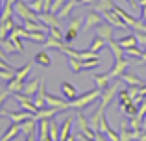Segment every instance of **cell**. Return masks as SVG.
<instances>
[{"instance_id":"obj_1","label":"cell","mask_w":146,"mask_h":141,"mask_svg":"<svg viewBox=\"0 0 146 141\" xmlns=\"http://www.w3.org/2000/svg\"><path fill=\"white\" fill-rule=\"evenodd\" d=\"M100 95H102V89H91L87 91V93L80 95V97L72 98V100H68V108H74V110H85L89 104H93L94 100H98Z\"/></svg>"},{"instance_id":"obj_2","label":"cell","mask_w":146,"mask_h":141,"mask_svg":"<svg viewBox=\"0 0 146 141\" xmlns=\"http://www.w3.org/2000/svg\"><path fill=\"white\" fill-rule=\"evenodd\" d=\"M13 11H15V15H19V17L22 19V21H39V13H35V11H33L28 4H24L22 0H17V2H15Z\"/></svg>"},{"instance_id":"obj_3","label":"cell","mask_w":146,"mask_h":141,"mask_svg":"<svg viewBox=\"0 0 146 141\" xmlns=\"http://www.w3.org/2000/svg\"><path fill=\"white\" fill-rule=\"evenodd\" d=\"M118 87H120V84L117 82V78H115V82L111 80V84L106 87V89H102V95H100V106H102L104 110L107 108V106L111 104V100H113L115 93L118 91Z\"/></svg>"},{"instance_id":"obj_4","label":"cell","mask_w":146,"mask_h":141,"mask_svg":"<svg viewBox=\"0 0 146 141\" xmlns=\"http://www.w3.org/2000/svg\"><path fill=\"white\" fill-rule=\"evenodd\" d=\"M82 22H83V17H76L68 22V30H67V33H65V39H63L67 45H70L72 41H76L80 30H82Z\"/></svg>"},{"instance_id":"obj_5","label":"cell","mask_w":146,"mask_h":141,"mask_svg":"<svg viewBox=\"0 0 146 141\" xmlns=\"http://www.w3.org/2000/svg\"><path fill=\"white\" fill-rule=\"evenodd\" d=\"M102 17L104 21H107L109 24H113L115 28H122V30H128V24L120 19V15L117 13L115 9H107V11H102Z\"/></svg>"},{"instance_id":"obj_6","label":"cell","mask_w":146,"mask_h":141,"mask_svg":"<svg viewBox=\"0 0 146 141\" xmlns=\"http://www.w3.org/2000/svg\"><path fill=\"white\" fill-rule=\"evenodd\" d=\"M102 21H104L102 13H96L94 9H91L89 13L85 15V19H83V22H85V24L82 26V30H83V32H89L91 28H96V26H98Z\"/></svg>"},{"instance_id":"obj_7","label":"cell","mask_w":146,"mask_h":141,"mask_svg":"<svg viewBox=\"0 0 146 141\" xmlns=\"http://www.w3.org/2000/svg\"><path fill=\"white\" fill-rule=\"evenodd\" d=\"M96 35H100L106 43H109V41H113V33H115V26L109 24L107 21H102L100 24L96 26Z\"/></svg>"},{"instance_id":"obj_8","label":"cell","mask_w":146,"mask_h":141,"mask_svg":"<svg viewBox=\"0 0 146 141\" xmlns=\"http://www.w3.org/2000/svg\"><path fill=\"white\" fill-rule=\"evenodd\" d=\"M128 67H129V59H126V58L115 59L113 67H111V71H109V76H111V78H120V76L126 72Z\"/></svg>"},{"instance_id":"obj_9","label":"cell","mask_w":146,"mask_h":141,"mask_svg":"<svg viewBox=\"0 0 146 141\" xmlns=\"http://www.w3.org/2000/svg\"><path fill=\"white\" fill-rule=\"evenodd\" d=\"M44 100H46V106H50V108H57V110H67L68 108V100L67 98H59L56 97V95H50L44 91Z\"/></svg>"},{"instance_id":"obj_10","label":"cell","mask_w":146,"mask_h":141,"mask_svg":"<svg viewBox=\"0 0 146 141\" xmlns=\"http://www.w3.org/2000/svg\"><path fill=\"white\" fill-rule=\"evenodd\" d=\"M13 97H15V100L19 102V106H21L22 110H26V112H30V113H35L37 112V108H35V104H33L32 97H26L24 93H15Z\"/></svg>"},{"instance_id":"obj_11","label":"cell","mask_w":146,"mask_h":141,"mask_svg":"<svg viewBox=\"0 0 146 141\" xmlns=\"http://www.w3.org/2000/svg\"><path fill=\"white\" fill-rule=\"evenodd\" d=\"M141 136V130H133L131 126L128 128V123H122L120 126V141H137Z\"/></svg>"},{"instance_id":"obj_12","label":"cell","mask_w":146,"mask_h":141,"mask_svg":"<svg viewBox=\"0 0 146 141\" xmlns=\"http://www.w3.org/2000/svg\"><path fill=\"white\" fill-rule=\"evenodd\" d=\"M4 117L11 119V123H22L26 119H32L33 113L26 112V110H22V112H7V110H4Z\"/></svg>"},{"instance_id":"obj_13","label":"cell","mask_w":146,"mask_h":141,"mask_svg":"<svg viewBox=\"0 0 146 141\" xmlns=\"http://www.w3.org/2000/svg\"><path fill=\"white\" fill-rule=\"evenodd\" d=\"M76 6H80V2H78V0H65V4H63V6H61L59 9L56 11L57 19H59V21H61V19L68 17V15H70V11L74 9Z\"/></svg>"},{"instance_id":"obj_14","label":"cell","mask_w":146,"mask_h":141,"mask_svg":"<svg viewBox=\"0 0 146 141\" xmlns=\"http://www.w3.org/2000/svg\"><path fill=\"white\" fill-rule=\"evenodd\" d=\"M57 113H61V110L50 108V106H48L46 110H44V108H43V110H37V112L33 113V119H35V121H41V119H52V117H56Z\"/></svg>"},{"instance_id":"obj_15","label":"cell","mask_w":146,"mask_h":141,"mask_svg":"<svg viewBox=\"0 0 146 141\" xmlns=\"http://www.w3.org/2000/svg\"><path fill=\"white\" fill-rule=\"evenodd\" d=\"M39 86H41V80L39 78H33V80H30V82H26V80H24L22 93H24L26 97H33V95L37 93V89H39Z\"/></svg>"},{"instance_id":"obj_16","label":"cell","mask_w":146,"mask_h":141,"mask_svg":"<svg viewBox=\"0 0 146 141\" xmlns=\"http://www.w3.org/2000/svg\"><path fill=\"white\" fill-rule=\"evenodd\" d=\"M39 21L46 26H59V19H57V15L52 13V11H41Z\"/></svg>"},{"instance_id":"obj_17","label":"cell","mask_w":146,"mask_h":141,"mask_svg":"<svg viewBox=\"0 0 146 141\" xmlns=\"http://www.w3.org/2000/svg\"><path fill=\"white\" fill-rule=\"evenodd\" d=\"M15 26H17V24H15L13 17L6 19V21H0V39H7L9 33H11V30H13Z\"/></svg>"},{"instance_id":"obj_18","label":"cell","mask_w":146,"mask_h":141,"mask_svg":"<svg viewBox=\"0 0 146 141\" xmlns=\"http://www.w3.org/2000/svg\"><path fill=\"white\" fill-rule=\"evenodd\" d=\"M21 123H11V126L6 130V134L0 138V141H11V139H15L19 134H21Z\"/></svg>"},{"instance_id":"obj_19","label":"cell","mask_w":146,"mask_h":141,"mask_svg":"<svg viewBox=\"0 0 146 141\" xmlns=\"http://www.w3.org/2000/svg\"><path fill=\"white\" fill-rule=\"evenodd\" d=\"M61 93H63V97L67 100H72V98L78 97V91H76V87L70 82H61Z\"/></svg>"},{"instance_id":"obj_20","label":"cell","mask_w":146,"mask_h":141,"mask_svg":"<svg viewBox=\"0 0 146 141\" xmlns=\"http://www.w3.org/2000/svg\"><path fill=\"white\" fill-rule=\"evenodd\" d=\"M74 126V119L72 117H67L65 119V123L61 124V128H59V141H65L70 136V128Z\"/></svg>"},{"instance_id":"obj_21","label":"cell","mask_w":146,"mask_h":141,"mask_svg":"<svg viewBox=\"0 0 146 141\" xmlns=\"http://www.w3.org/2000/svg\"><path fill=\"white\" fill-rule=\"evenodd\" d=\"M33 61H35L37 65H41V67H50V65H52V58H50V54L46 50L37 52L35 58H33Z\"/></svg>"},{"instance_id":"obj_22","label":"cell","mask_w":146,"mask_h":141,"mask_svg":"<svg viewBox=\"0 0 146 141\" xmlns=\"http://www.w3.org/2000/svg\"><path fill=\"white\" fill-rule=\"evenodd\" d=\"M117 43L126 50V48H129V47H137V45H139V39H137V33H129V35H126V37H122V39H118Z\"/></svg>"},{"instance_id":"obj_23","label":"cell","mask_w":146,"mask_h":141,"mask_svg":"<svg viewBox=\"0 0 146 141\" xmlns=\"http://www.w3.org/2000/svg\"><path fill=\"white\" fill-rule=\"evenodd\" d=\"M22 86H24V80H19V78H11L9 82H7V87L6 89L9 91L11 95H15V93H22Z\"/></svg>"},{"instance_id":"obj_24","label":"cell","mask_w":146,"mask_h":141,"mask_svg":"<svg viewBox=\"0 0 146 141\" xmlns=\"http://www.w3.org/2000/svg\"><path fill=\"white\" fill-rule=\"evenodd\" d=\"M93 80L96 82V86L100 87V89H106V87L111 84V80H113V78L109 76V72H104V74H94Z\"/></svg>"},{"instance_id":"obj_25","label":"cell","mask_w":146,"mask_h":141,"mask_svg":"<svg viewBox=\"0 0 146 141\" xmlns=\"http://www.w3.org/2000/svg\"><path fill=\"white\" fill-rule=\"evenodd\" d=\"M102 115H104V108L100 106L96 112L93 113V117L89 119V124H91V128H93L94 132H98V130H100V119H102Z\"/></svg>"},{"instance_id":"obj_26","label":"cell","mask_w":146,"mask_h":141,"mask_svg":"<svg viewBox=\"0 0 146 141\" xmlns=\"http://www.w3.org/2000/svg\"><path fill=\"white\" fill-rule=\"evenodd\" d=\"M120 80H122V82H126V84H128V86H143V80H141L139 78V76H135V74H131V72H124V74H122L120 76Z\"/></svg>"},{"instance_id":"obj_27","label":"cell","mask_w":146,"mask_h":141,"mask_svg":"<svg viewBox=\"0 0 146 141\" xmlns=\"http://www.w3.org/2000/svg\"><path fill=\"white\" fill-rule=\"evenodd\" d=\"M0 47L4 48V52H6L7 56H13V54H19V50H17V47L13 45V41L7 37V39H0Z\"/></svg>"},{"instance_id":"obj_28","label":"cell","mask_w":146,"mask_h":141,"mask_svg":"<svg viewBox=\"0 0 146 141\" xmlns=\"http://www.w3.org/2000/svg\"><path fill=\"white\" fill-rule=\"evenodd\" d=\"M107 45H109L111 52H113V59H120V58H124V48H122L115 39H113V41H109Z\"/></svg>"},{"instance_id":"obj_29","label":"cell","mask_w":146,"mask_h":141,"mask_svg":"<svg viewBox=\"0 0 146 141\" xmlns=\"http://www.w3.org/2000/svg\"><path fill=\"white\" fill-rule=\"evenodd\" d=\"M120 110L126 113L128 117H135L137 115V110H139V104H135L133 100H129V102H126L124 106H120Z\"/></svg>"},{"instance_id":"obj_30","label":"cell","mask_w":146,"mask_h":141,"mask_svg":"<svg viewBox=\"0 0 146 141\" xmlns=\"http://www.w3.org/2000/svg\"><path fill=\"white\" fill-rule=\"evenodd\" d=\"M48 136L52 141H59V124L54 121V117L50 119V126H48Z\"/></svg>"},{"instance_id":"obj_31","label":"cell","mask_w":146,"mask_h":141,"mask_svg":"<svg viewBox=\"0 0 146 141\" xmlns=\"http://www.w3.org/2000/svg\"><path fill=\"white\" fill-rule=\"evenodd\" d=\"M43 45H44V48H46V50H50V48H56V50H59V48L63 47V41H59V39H56V37L48 35L46 41H44Z\"/></svg>"},{"instance_id":"obj_32","label":"cell","mask_w":146,"mask_h":141,"mask_svg":"<svg viewBox=\"0 0 146 141\" xmlns=\"http://www.w3.org/2000/svg\"><path fill=\"white\" fill-rule=\"evenodd\" d=\"M106 45H107L106 41H104V39H102V37H100V35H96V37H94V39H93V43H91L89 50H91V52H96V54H98V52L102 50V48L106 47Z\"/></svg>"},{"instance_id":"obj_33","label":"cell","mask_w":146,"mask_h":141,"mask_svg":"<svg viewBox=\"0 0 146 141\" xmlns=\"http://www.w3.org/2000/svg\"><path fill=\"white\" fill-rule=\"evenodd\" d=\"M94 9H100V13L102 11H107V9H113L115 7V4H113V0H98L96 4H94Z\"/></svg>"},{"instance_id":"obj_34","label":"cell","mask_w":146,"mask_h":141,"mask_svg":"<svg viewBox=\"0 0 146 141\" xmlns=\"http://www.w3.org/2000/svg\"><path fill=\"white\" fill-rule=\"evenodd\" d=\"M15 71L13 67H7V69H0V82H9L11 78L15 76Z\"/></svg>"},{"instance_id":"obj_35","label":"cell","mask_w":146,"mask_h":141,"mask_svg":"<svg viewBox=\"0 0 146 141\" xmlns=\"http://www.w3.org/2000/svg\"><path fill=\"white\" fill-rule=\"evenodd\" d=\"M48 35L56 37V39H59V41H63V39H65V35L61 33L59 26H48Z\"/></svg>"},{"instance_id":"obj_36","label":"cell","mask_w":146,"mask_h":141,"mask_svg":"<svg viewBox=\"0 0 146 141\" xmlns=\"http://www.w3.org/2000/svg\"><path fill=\"white\" fill-rule=\"evenodd\" d=\"M104 136H106V138L109 139V141H120V134H117V132H115L111 126H107V128H106Z\"/></svg>"},{"instance_id":"obj_37","label":"cell","mask_w":146,"mask_h":141,"mask_svg":"<svg viewBox=\"0 0 146 141\" xmlns=\"http://www.w3.org/2000/svg\"><path fill=\"white\" fill-rule=\"evenodd\" d=\"M68 67L72 69V72L83 71V69H82V61H80V59H76V58H68Z\"/></svg>"},{"instance_id":"obj_38","label":"cell","mask_w":146,"mask_h":141,"mask_svg":"<svg viewBox=\"0 0 146 141\" xmlns=\"http://www.w3.org/2000/svg\"><path fill=\"white\" fill-rule=\"evenodd\" d=\"M124 54H129V56H133V58H143V54L144 52L141 50V48H137V47H129V48H126L124 50Z\"/></svg>"},{"instance_id":"obj_39","label":"cell","mask_w":146,"mask_h":141,"mask_svg":"<svg viewBox=\"0 0 146 141\" xmlns=\"http://www.w3.org/2000/svg\"><path fill=\"white\" fill-rule=\"evenodd\" d=\"M28 6L32 7L35 13H41V11H43V6H44V0H32Z\"/></svg>"},{"instance_id":"obj_40","label":"cell","mask_w":146,"mask_h":141,"mask_svg":"<svg viewBox=\"0 0 146 141\" xmlns=\"http://www.w3.org/2000/svg\"><path fill=\"white\" fill-rule=\"evenodd\" d=\"M129 100H131V98H129L128 89H124V91H120V93H118V108H120V106H124L126 102H129Z\"/></svg>"},{"instance_id":"obj_41","label":"cell","mask_w":146,"mask_h":141,"mask_svg":"<svg viewBox=\"0 0 146 141\" xmlns=\"http://www.w3.org/2000/svg\"><path fill=\"white\" fill-rule=\"evenodd\" d=\"M9 95H11V93H9V91H7V89H6V91H0V110H2L4 102H6V98L9 97Z\"/></svg>"},{"instance_id":"obj_42","label":"cell","mask_w":146,"mask_h":141,"mask_svg":"<svg viewBox=\"0 0 146 141\" xmlns=\"http://www.w3.org/2000/svg\"><path fill=\"white\" fill-rule=\"evenodd\" d=\"M96 2H98V0H80V6H91V7H93Z\"/></svg>"},{"instance_id":"obj_43","label":"cell","mask_w":146,"mask_h":141,"mask_svg":"<svg viewBox=\"0 0 146 141\" xmlns=\"http://www.w3.org/2000/svg\"><path fill=\"white\" fill-rule=\"evenodd\" d=\"M24 141H37V132H30V134H26Z\"/></svg>"},{"instance_id":"obj_44","label":"cell","mask_w":146,"mask_h":141,"mask_svg":"<svg viewBox=\"0 0 146 141\" xmlns=\"http://www.w3.org/2000/svg\"><path fill=\"white\" fill-rule=\"evenodd\" d=\"M137 39H139V43H143L144 47H146V32H143V33H137Z\"/></svg>"},{"instance_id":"obj_45","label":"cell","mask_w":146,"mask_h":141,"mask_svg":"<svg viewBox=\"0 0 146 141\" xmlns=\"http://www.w3.org/2000/svg\"><path fill=\"white\" fill-rule=\"evenodd\" d=\"M94 141H109V139H107L104 134H100V132H96V138H94Z\"/></svg>"},{"instance_id":"obj_46","label":"cell","mask_w":146,"mask_h":141,"mask_svg":"<svg viewBox=\"0 0 146 141\" xmlns=\"http://www.w3.org/2000/svg\"><path fill=\"white\" fill-rule=\"evenodd\" d=\"M139 93H141V97H146V84H143V86H141Z\"/></svg>"},{"instance_id":"obj_47","label":"cell","mask_w":146,"mask_h":141,"mask_svg":"<svg viewBox=\"0 0 146 141\" xmlns=\"http://www.w3.org/2000/svg\"><path fill=\"white\" fill-rule=\"evenodd\" d=\"M7 67H11L7 61H4V59H0V69H7Z\"/></svg>"},{"instance_id":"obj_48","label":"cell","mask_w":146,"mask_h":141,"mask_svg":"<svg viewBox=\"0 0 146 141\" xmlns=\"http://www.w3.org/2000/svg\"><path fill=\"white\" fill-rule=\"evenodd\" d=\"M137 141H146V130H141V136H139Z\"/></svg>"},{"instance_id":"obj_49","label":"cell","mask_w":146,"mask_h":141,"mask_svg":"<svg viewBox=\"0 0 146 141\" xmlns=\"http://www.w3.org/2000/svg\"><path fill=\"white\" fill-rule=\"evenodd\" d=\"M6 58H7V54L4 52V48L0 47V59H4V61H6Z\"/></svg>"},{"instance_id":"obj_50","label":"cell","mask_w":146,"mask_h":141,"mask_svg":"<svg viewBox=\"0 0 146 141\" xmlns=\"http://www.w3.org/2000/svg\"><path fill=\"white\" fill-rule=\"evenodd\" d=\"M126 2H128L131 7H137V6H139V4H137V0H126Z\"/></svg>"},{"instance_id":"obj_51","label":"cell","mask_w":146,"mask_h":141,"mask_svg":"<svg viewBox=\"0 0 146 141\" xmlns=\"http://www.w3.org/2000/svg\"><path fill=\"white\" fill-rule=\"evenodd\" d=\"M141 15H143V19L146 17V6H141Z\"/></svg>"},{"instance_id":"obj_52","label":"cell","mask_w":146,"mask_h":141,"mask_svg":"<svg viewBox=\"0 0 146 141\" xmlns=\"http://www.w3.org/2000/svg\"><path fill=\"white\" fill-rule=\"evenodd\" d=\"M65 141H76V136H72V134H70V136H68V138L65 139Z\"/></svg>"},{"instance_id":"obj_53","label":"cell","mask_w":146,"mask_h":141,"mask_svg":"<svg viewBox=\"0 0 146 141\" xmlns=\"http://www.w3.org/2000/svg\"><path fill=\"white\" fill-rule=\"evenodd\" d=\"M37 141H52L50 138H37Z\"/></svg>"},{"instance_id":"obj_54","label":"cell","mask_w":146,"mask_h":141,"mask_svg":"<svg viewBox=\"0 0 146 141\" xmlns=\"http://www.w3.org/2000/svg\"><path fill=\"white\" fill-rule=\"evenodd\" d=\"M146 61V50H144V54H143V58H141V63H144Z\"/></svg>"},{"instance_id":"obj_55","label":"cell","mask_w":146,"mask_h":141,"mask_svg":"<svg viewBox=\"0 0 146 141\" xmlns=\"http://www.w3.org/2000/svg\"><path fill=\"white\" fill-rule=\"evenodd\" d=\"M137 4H139V6H146V0H139Z\"/></svg>"},{"instance_id":"obj_56","label":"cell","mask_w":146,"mask_h":141,"mask_svg":"<svg viewBox=\"0 0 146 141\" xmlns=\"http://www.w3.org/2000/svg\"><path fill=\"white\" fill-rule=\"evenodd\" d=\"M0 13H2V0H0Z\"/></svg>"},{"instance_id":"obj_57","label":"cell","mask_w":146,"mask_h":141,"mask_svg":"<svg viewBox=\"0 0 146 141\" xmlns=\"http://www.w3.org/2000/svg\"><path fill=\"white\" fill-rule=\"evenodd\" d=\"M143 21H144V24H146V17H144V19H143Z\"/></svg>"},{"instance_id":"obj_58","label":"cell","mask_w":146,"mask_h":141,"mask_svg":"<svg viewBox=\"0 0 146 141\" xmlns=\"http://www.w3.org/2000/svg\"><path fill=\"white\" fill-rule=\"evenodd\" d=\"M78 2H80V0H78Z\"/></svg>"},{"instance_id":"obj_59","label":"cell","mask_w":146,"mask_h":141,"mask_svg":"<svg viewBox=\"0 0 146 141\" xmlns=\"http://www.w3.org/2000/svg\"><path fill=\"white\" fill-rule=\"evenodd\" d=\"M144 63H146V61H144Z\"/></svg>"}]
</instances>
